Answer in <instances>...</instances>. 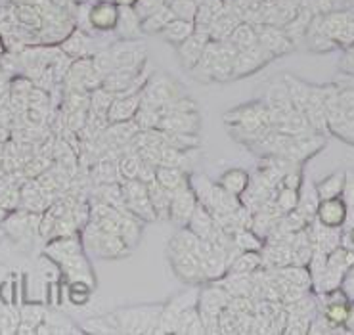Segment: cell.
<instances>
[{"label": "cell", "mask_w": 354, "mask_h": 335, "mask_svg": "<svg viewBox=\"0 0 354 335\" xmlns=\"http://www.w3.org/2000/svg\"><path fill=\"white\" fill-rule=\"evenodd\" d=\"M257 41L263 46V50L268 56L274 57L283 56L293 50V42L288 37V33L283 31V27L272 24H259L257 25Z\"/></svg>", "instance_id": "cell-9"}, {"label": "cell", "mask_w": 354, "mask_h": 335, "mask_svg": "<svg viewBox=\"0 0 354 335\" xmlns=\"http://www.w3.org/2000/svg\"><path fill=\"white\" fill-rule=\"evenodd\" d=\"M211 41V31L207 25H198L196 24V29L194 33L189 35L186 41H182L178 46H176V54H178V60L184 69H192L199 62V57L203 54V50Z\"/></svg>", "instance_id": "cell-11"}, {"label": "cell", "mask_w": 354, "mask_h": 335, "mask_svg": "<svg viewBox=\"0 0 354 335\" xmlns=\"http://www.w3.org/2000/svg\"><path fill=\"white\" fill-rule=\"evenodd\" d=\"M174 334L178 335H201L205 334V326H203V320L198 311V305L196 307H189L186 311L182 312L178 320H176V326H174Z\"/></svg>", "instance_id": "cell-23"}, {"label": "cell", "mask_w": 354, "mask_h": 335, "mask_svg": "<svg viewBox=\"0 0 354 335\" xmlns=\"http://www.w3.org/2000/svg\"><path fill=\"white\" fill-rule=\"evenodd\" d=\"M169 261H171V266H173L174 274L186 282V284H205V272H203V266H201V259H199L198 253H173L169 255Z\"/></svg>", "instance_id": "cell-14"}, {"label": "cell", "mask_w": 354, "mask_h": 335, "mask_svg": "<svg viewBox=\"0 0 354 335\" xmlns=\"http://www.w3.org/2000/svg\"><path fill=\"white\" fill-rule=\"evenodd\" d=\"M156 165L148 163V161H142L140 171H138V176H136V179L142 180L144 184H148L151 180H156Z\"/></svg>", "instance_id": "cell-44"}, {"label": "cell", "mask_w": 354, "mask_h": 335, "mask_svg": "<svg viewBox=\"0 0 354 335\" xmlns=\"http://www.w3.org/2000/svg\"><path fill=\"white\" fill-rule=\"evenodd\" d=\"M165 305H144V307H127L109 312L104 318L113 326L117 334L151 335L159 314Z\"/></svg>", "instance_id": "cell-2"}, {"label": "cell", "mask_w": 354, "mask_h": 335, "mask_svg": "<svg viewBox=\"0 0 354 335\" xmlns=\"http://www.w3.org/2000/svg\"><path fill=\"white\" fill-rule=\"evenodd\" d=\"M196 29V21H188V19H180V17H174L173 21L163 27L161 31V37L165 39L167 42H171L173 46H178L182 41H186L189 35L194 33Z\"/></svg>", "instance_id": "cell-25"}, {"label": "cell", "mask_w": 354, "mask_h": 335, "mask_svg": "<svg viewBox=\"0 0 354 335\" xmlns=\"http://www.w3.org/2000/svg\"><path fill=\"white\" fill-rule=\"evenodd\" d=\"M163 142L165 146H171L180 152H189L199 146L198 134H186V132H165L163 131Z\"/></svg>", "instance_id": "cell-34"}, {"label": "cell", "mask_w": 354, "mask_h": 335, "mask_svg": "<svg viewBox=\"0 0 354 335\" xmlns=\"http://www.w3.org/2000/svg\"><path fill=\"white\" fill-rule=\"evenodd\" d=\"M353 302H354V301H353Z\"/></svg>", "instance_id": "cell-50"}, {"label": "cell", "mask_w": 354, "mask_h": 335, "mask_svg": "<svg viewBox=\"0 0 354 335\" xmlns=\"http://www.w3.org/2000/svg\"><path fill=\"white\" fill-rule=\"evenodd\" d=\"M238 48L230 41H209L199 62L189 69L199 82L232 81L234 57Z\"/></svg>", "instance_id": "cell-1"}, {"label": "cell", "mask_w": 354, "mask_h": 335, "mask_svg": "<svg viewBox=\"0 0 354 335\" xmlns=\"http://www.w3.org/2000/svg\"><path fill=\"white\" fill-rule=\"evenodd\" d=\"M117 41H132V39H140L142 31V17L136 14V10L132 6H119V19L115 25Z\"/></svg>", "instance_id": "cell-17"}, {"label": "cell", "mask_w": 354, "mask_h": 335, "mask_svg": "<svg viewBox=\"0 0 354 335\" xmlns=\"http://www.w3.org/2000/svg\"><path fill=\"white\" fill-rule=\"evenodd\" d=\"M106 50L113 69L115 67H142L148 62L146 44L138 41V39L111 42Z\"/></svg>", "instance_id": "cell-8"}, {"label": "cell", "mask_w": 354, "mask_h": 335, "mask_svg": "<svg viewBox=\"0 0 354 335\" xmlns=\"http://www.w3.org/2000/svg\"><path fill=\"white\" fill-rule=\"evenodd\" d=\"M218 184L223 186L228 194L236 197H241L245 194V190L251 184V174L245 169H239V167H232L228 171H224L218 176Z\"/></svg>", "instance_id": "cell-20"}, {"label": "cell", "mask_w": 354, "mask_h": 335, "mask_svg": "<svg viewBox=\"0 0 354 335\" xmlns=\"http://www.w3.org/2000/svg\"><path fill=\"white\" fill-rule=\"evenodd\" d=\"M224 121L228 123L230 129L238 131H257L264 125H270V115L264 100L249 102L245 106H239L230 109L224 115Z\"/></svg>", "instance_id": "cell-7"}, {"label": "cell", "mask_w": 354, "mask_h": 335, "mask_svg": "<svg viewBox=\"0 0 354 335\" xmlns=\"http://www.w3.org/2000/svg\"><path fill=\"white\" fill-rule=\"evenodd\" d=\"M159 131L165 132H186V134H198L201 129V117L198 109L194 111H176L167 114L159 121Z\"/></svg>", "instance_id": "cell-15"}, {"label": "cell", "mask_w": 354, "mask_h": 335, "mask_svg": "<svg viewBox=\"0 0 354 335\" xmlns=\"http://www.w3.org/2000/svg\"><path fill=\"white\" fill-rule=\"evenodd\" d=\"M142 157L136 152H124L123 156L117 159V167H119V174L121 179H136L138 171H140Z\"/></svg>", "instance_id": "cell-36"}, {"label": "cell", "mask_w": 354, "mask_h": 335, "mask_svg": "<svg viewBox=\"0 0 354 335\" xmlns=\"http://www.w3.org/2000/svg\"><path fill=\"white\" fill-rule=\"evenodd\" d=\"M335 44H337L339 48H345L351 50L354 46V16L348 17V21H346L343 27H341V31L335 35Z\"/></svg>", "instance_id": "cell-42"}, {"label": "cell", "mask_w": 354, "mask_h": 335, "mask_svg": "<svg viewBox=\"0 0 354 335\" xmlns=\"http://www.w3.org/2000/svg\"><path fill=\"white\" fill-rule=\"evenodd\" d=\"M320 205V196L316 192V184L310 180H303L301 188H299V203H297V211L305 217L306 221L310 222L316 219V209Z\"/></svg>", "instance_id": "cell-22"}, {"label": "cell", "mask_w": 354, "mask_h": 335, "mask_svg": "<svg viewBox=\"0 0 354 335\" xmlns=\"http://www.w3.org/2000/svg\"><path fill=\"white\" fill-rule=\"evenodd\" d=\"M182 94L184 92H182L180 84L174 81L171 75L153 71L148 82L144 84V89L140 90V102L142 106L161 107L176 96H182Z\"/></svg>", "instance_id": "cell-6"}, {"label": "cell", "mask_w": 354, "mask_h": 335, "mask_svg": "<svg viewBox=\"0 0 354 335\" xmlns=\"http://www.w3.org/2000/svg\"><path fill=\"white\" fill-rule=\"evenodd\" d=\"M79 237L83 242L84 253L98 259H121L131 253V249L127 247L121 236L100 230L92 221L79 230Z\"/></svg>", "instance_id": "cell-3"}, {"label": "cell", "mask_w": 354, "mask_h": 335, "mask_svg": "<svg viewBox=\"0 0 354 335\" xmlns=\"http://www.w3.org/2000/svg\"><path fill=\"white\" fill-rule=\"evenodd\" d=\"M272 57L263 50V46L255 42L248 48H239L234 57V69H232V79H243L249 77L261 67H264Z\"/></svg>", "instance_id": "cell-12"}, {"label": "cell", "mask_w": 354, "mask_h": 335, "mask_svg": "<svg viewBox=\"0 0 354 335\" xmlns=\"http://www.w3.org/2000/svg\"><path fill=\"white\" fill-rule=\"evenodd\" d=\"M167 4H169V8L173 10L174 17L188 19V21H196L198 0H169Z\"/></svg>", "instance_id": "cell-39"}, {"label": "cell", "mask_w": 354, "mask_h": 335, "mask_svg": "<svg viewBox=\"0 0 354 335\" xmlns=\"http://www.w3.org/2000/svg\"><path fill=\"white\" fill-rule=\"evenodd\" d=\"M346 205L345 201L339 197H331V199H322L318 209H316V221L330 226V228H341L346 222Z\"/></svg>", "instance_id": "cell-16"}, {"label": "cell", "mask_w": 354, "mask_h": 335, "mask_svg": "<svg viewBox=\"0 0 354 335\" xmlns=\"http://www.w3.org/2000/svg\"><path fill=\"white\" fill-rule=\"evenodd\" d=\"M169 0H136L134 4H132V8L136 10V14L144 19V17H148L149 14H153L159 8H163Z\"/></svg>", "instance_id": "cell-43"}, {"label": "cell", "mask_w": 354, "mask_h": 335, "mask_svg": "<svg viewBox=\"0 0 354 335\" xmlns=\"http://www.w3.org/2000/svg\"><path fill=\"white\" fill-rule=\"evenodd\" d=\"M259 269H263L261 251H241L236 255L226 274H253Z\"/></svg>", "instance_id": "cell-28"}, {"label": "cell", "mask_w": 354, "mask_h": 335, "mask_svg": "<svg viewBox=\"0 0 354 335\" xmlns=\"http://www.w3.org/2000/svg\"><path fill=\"white\" fill-rule=\"evenodd\" d=\"M199 244H201V237L196 236L188 226L180 228L169 242V255L173 253H198Z\"/></svg>", "instance_id": "cell-26"}, {"label": "cell", "mask_w": 354, "mask_h": 335, "mask_svg": "<svg viewBox=\"0 0 354 335\" xmlns=\"http://www.w3.org/2000/svg\"><path fill=\"white\" fill-rule=\"evenodd\" d=\"M148 186V197L151 207L157 215V221H169V211H171V197L173 192L163 188L157 180H151L146 184Z\"/></svg>", "instance_id": "cell-21"}, {"label": "cell", "mask_w": 354, "mask_h": 335, "mask_svg": "<svg viewBox=\"0 0 354 335\" xmlns=\"http://www.w3.org/2000/svg\"><path fill=\"white\" fill-rule=\"evenodd\" d=\"M113 100H115V94L106 90L104 87L92 90L91 100H88V114L104 115V117H107V109L111 107Z\"/></svg>", "instance_id": "cell-33"}, {"label": "cell", "mask_w": 354, "mask_h": 335, "mask_svg": "<svg viewBox=\"0 0 354 335\" xmlns=\"http://www.w3.org/2000/svg\"><path fill=\"white\" fill-rule=\"evenodd\" d=\"M4 236H6V234H4V230L0 228V242H2V237H4Z\"/></svg>", "instance_id": "cell-49"}, {"label": "cell", "mask_w": 354, "mask_h": 335, "mask_svg": "<svg viewBox=\"0 0 354 335\" xmlns=\"http://www.w3.org/2000/svg\"><path fill=\"white\" fill-rule=\"evenodd\" d=\"M6 215H8V211H4V209L0 207V222H2V221H4V219H6Z\"/></svg>", "instance_id": "cell-48"}, {"label": "cell", "mask_w": 354, "mask_h": 335, "mask_svg": "<svg viewBox=\"0 0 354 335\" xmlns=\"http://www.w3.org/2000/svg\"><path fill=\"white\" fill-rule=\"evenodd\" d=\"M121 190L124 196V207L142 222H156L157 215L151 207V201L148 197V186L138 179H124L121 180Z\"/></svg>", "instance_id": "cell-5"}, {"label": "cell", "mask_w": 354, "mask_h": 335, "mask_svg": "<svg viewBox=\"0 0 354 335\" xmlns=\"http://www.w3.org/2000/svg\"><path fill=\"white\" fill-rule=\"evenodd\" d=\"M198 196L194 188L189 186V182H186L184 186H180L178 190H174L173 197H171V211H169V221L173 222L174 226L178 228H184L188 226L192 215L198 207Z\"/></svg>", "instance_id": "cell-10"}, {"label": "cell", "mask_w": 354, "mask_h": 335, "mask_svg": "<svg viewBox=\"0 0 354 335\" xmlns=\"http://www.w3.org/2000/svg\"><path fill=\"white\" fill-rule=\"evenodd\" d=\"M341 287H343V291H345L346 297H348L351 301H354V266L345 274Z\"/></svg>", "instance_id": "cell-45"}, {"label": "cell", "mask_w": 354, "mask_h": 335, "mask_svg": "<svg viewBox=\"0 0 354 335\" xmlns=\"http://www.w3.org/2000/svg\"><path fill=\"white\" fill-rule=\"evenodd\" d=\"M119 19V4L113 0H96L88 8V29L94 33H113Z\"/></svg>", "instance_id": "cell-13"}, {"label": "cell", "mask_w": 354, "mask_h": 335, "mask_svg": "<svg viewBox=\"0 0 354 335\" xmlns=\"http://www.w3.org/2000/svg\"><path fill=\"white\" fill-rule=\"evenodd\" d=\"M115 4H119V6H132L136 0H113Z\"/></svg>", "instance_id": "cell-46"}, {"label": "cell", "mask_w": 354, "mask_h": 335, "mask_svg": "<svg viewBox=\"0 0 354 335\" xmlns=\"http://www.w3.org/2000/svg\"><path fill=\"white\" fill-rule=\"evenodd\" d=\"M354 266V251L351 247L339 246L328 253V262H326V270L322 274L320 282L316 284L314 291L316 293H328L333 289H339L343 284V278L348 270Z\"/></svg>", "instance_id": "cell-4"}, {"label": "cell", "mask_w": 354, "mask_h": 335, "mask_svg": "<svg viewBox=\"0 0 354 335\" xmlns=\"http://www.w3.org/2000/svg\"><path fill=\"white\" fill-rule=\"evenodd\" d=\"M228 41L236 46V48H248L251 44H255L257 41V25L249 24V21H239L236 25V29L232 31L228 37Z\"/></svg>", "instance_id": "cell-32"}, {"label": "cell", "mask_w": 354, "mask_h": 335, "mask_svg": "<svg viewBox=\"0 0 354 335\" xmlns=\"http://www.w3.org/2000/svg\"><path fill=\"white\" fill-rule=\"evenodd\" d=\"M345 186V171L331 172L330 176H326L316 184V192L322 199H331V197H339Z\"/></svg>", "instance_id": "cell-31"}, {"label": "cell", "mask_w": 354, "mask_h": 335, "mask_svg": "<svg viewBox=\"0 0 354 335\" xmlns=\"http://www.w3.org/2000/svg\"><path fill=\"white\" fill-rule=\"evenodd\" d=\"M348 239L353 242V246H354V226H351V228H348Z\"/></svg>", "instance_id": "cell-47"}, {"label": "cell", "mask_w": 354, "mask_h": 335, "mask_svg": "<svg viewBox=\"0 0 354 335\" xmlns=\"http://www.w3.org/2000/svg\"><path fill=\"white\" fill-rule=\"evenodd\" d=\"M283 81H286V87H288L289 100H291L293 107L299 109V111H305L306 104H308V98H310L313 84H306V82L299 81V79L291 77V75H286Z\"/></svg>", "instance_id": "cell-29"}, {"label": "cell", "mask_w": 354, "mask_h": 335, "mask_svg": "<svg viewBox=\"0 0 354 335\" xmlns=\"http://www.w3.org/2000/svg\"><path fill=\"white\" fill-rule=\"evenodd\" d=\"M341 199L345 201L346 205V222L351 226V222H354V172H345V186H343V192H341Z\"/></svg>", "instance_id": "cell-41"}, {"label": "cell", "mask_w": 354, "mask_h": 335, "mask_svg": "<svg viewBox=\"0 0 354 335\" xmlns=\"http://www.w3.org/2000/svg\"><path fill=\"white\" fill-rule=\"evenodd\" d=\"M173 19V10L169 8V4H165L163 8H159L157 12L142 19V31H144V35H159L163 31V27Z\"/></svg>", "instance_id": "cell-30"}, {"label": "cell", "mask_w": 354, "mask_h": 335, "mask_svg": "<svg viewBox=\"0 0 354 335\" xmlns=\"http://www.w3.org/2000/svg\"><path fill=\"white\" fill-rule=\"evenodd\" d=\"M234 244L239 251H261L264 246V239L261 236H257L251 228H241L238 232L232 234Z\"/></svg>", "instance_id": "cell-35"}, {"label": "cell", "mask_w": 354, "mask_h": 335, "mask_svg": "<svg viewBox=\"0 0 354 335\" xmlns=\"http://www.w3.org/2000/svg\"><path fill=\"white\" fill-rule=\"evenodd\" d=\"M140 94H134V96H115L111 107L107 109V121H109V125L132 121L136 111L140 109Z\"/></svg>", "instance_id": "cell-18"}, {"label": "cell", "mask_w": 354, "mask_h": 335, "mask_svg": "<svg viewBox=\"0 0 354 335\" xmlns=\"http://www.w3.org/2000/svg\"><path fill=\"white\" fill-rule=\"evenodd\" d=\"M274 201L280 207V211L286 215V212L297 209V203H299V190L288 188V186H278L276 194H274Z\"/></svg>", "instance_id": "cell-38"}, {"label": "cell", "mask_w": 354, "mask_h": 335, "mask_svg": "<svg viewBox=\"0 0 354 335\" xmlns=\"http://www.w3.org/2000/svg\"><path fill=\"white\" fill-rule=\"evenodd\" d=\"M214 219L213 215H211V211L207 209V207H203L201 203H198V207H196V211H194V215H192V219H189L188 222V228L196 234V236H199L201 239H207V237L213 234L214 230Z\"/></svg>", "instance_id": "cell-27"}, {"label": "cell", "mask_w": 354, "mask_h": 335, "mask_svg": "<svg viewBox=\"0 0 354 335\" xmlns=\"http://www.w3.org/2000/svg\"><path fill=\"white\" fill-rule=\"evenodd\" d=\"M92 293H94V286L86 284V282H69V301L83 307L91 301Z\"/></svg>", "instance_id": "cell-40"}, {"label": "cell", "mask_w": 354, "mask_h": 335, "mask_svg": "<svg viewBox=\"0 0 354 335\" xmlns=\"http://www.w3.org/2000/svg\"><path fill=\"white\" fill-rule=\"evenodd\" d=\"M156 180L163 188L174 192L189 182V172L182 171L178 167H171V165H159L156 169Z\"/></svg>", "instance_id": "cell-24"}, {"label": "cell", "mask_w": 354, "mask_h": 335, "mask_svg": "<svg viewBox=\"0 0 354 335\" xmlns=\"http://www.w3.org/2000/svg\"><path fill=\"white\" fill-rule=\"evenodd\" d=\"M132 121L136 123V127H138L140 131H149V129H157V127H159L161 115H159V109H157V107L140 106V109L136 111Z\"/></svg>", "instance_id": "cell-37"}, {"label": "cell", "mask_w": 354, "mask_h": 335, "mask_svg": "<svg viewBox=\"0 0 354 335\" xmlns=\"http://www.w3.org/2000/svg\"><path fill=\"white\" fill-rule=\"evenodd\" d=\"M46 318V309L39 302H24L19 307L17 334H37V327Z\"/></svg>", "instance_id": "cell-19"}]
</instances>
